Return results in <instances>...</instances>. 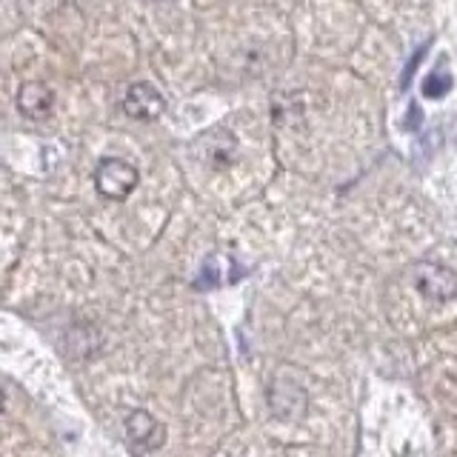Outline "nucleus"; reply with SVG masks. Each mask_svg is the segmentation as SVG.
Instances as JSON below:
<instances>
[{
  "instance_id": "7ed1b4c3",
  "label": "nucleus",
  "mask_w": 457,
  "mask_h": 457,
  "mask_svg": "<svg viewBox=\"0 0 457 457\" xmlns=\"http://www.w3.org/2000/svg\"><path fill=\"white\" fill-rule=\"evenodd\" d=\"M411 283L420 297L432 303H449L457 297V271L440 261H418L411 266Z\"/></svg>"
},
{
  "instance_id": "20e7f679",
  "label": "nucleus",
  "mask_w": 457,
  "mask_h": 457,
  "mask_svg": "<svg viewBox=\"0 0 457 457\" xmlns=\"http://www.w3.org/2000/svg\"><path fill=\"white\" fill-rule=\"evenodd\" d=\"M123 112L132 120L152 123V120H157L166 112V97L161 95V89H157L154 83L137 80V83L129 86L126 95H123Z\"/></svg>"
},
{
  "instance_id": "6e6552de",
  "label": "nucleus",
  "mask_w": 457,
  "mask_h": 457,
  "mask_svg": "<svg viewBox=\"0 0 457 457\" xmlns=\"http://www.w3.org/2000/svg\"><path fill=\"white\" fill-rule=\"evenodd\" d=\"M452 86H454V78H452V71L446 69V63H440L437 69H432L428 75L423 78V97L426 100H443L449 92H452Z\"/></svg>"
},
{
  "instance_id": "39448f33",
  "label": "nucleus",
  "mask_w": 457,
  "mask_h": 457,
  "mask_svg": "<svg viewBox=\"0 0 457 457\" xmlns=\"http://www.w3.org/2000/svg\"><path fill=\"white\" fill-rule=\"evenodd\" d=\"M306 389L292 378H278L269 389V406L280 420H300L306 414Z\"/></svg>"
},
{
  "instance_id": "f03ea898",
  "label": "nucleus",
  "mask_w": 457,
  "mask_h": 457,
  "mask_svg": "<svg viewBox=\"0 0 457 457\" xmlns=\"http://www.w3.org/2000/svg\"><path fill=\"white\" fill-rule=\"evenodd\" d=\"M192 152L204 166H209L214 171H223V169L235 166L240 146H237L235 132H228L226 126H212V129H206L204 135L195 137Z\"/></svg>"
},
{
  "instance_id": "f257e3e1",
  "label": "nucleus",
  "mask_w": 457,
  "mask_h": 457,
  "mask_svg": "<svg viewBox=\"0 0 457 457\" xmlns=\"http://www.w3.org/2000/svg\"><path fill=\"white\" fill-rule=\"evenodd\" d=\"M92 178H95L97 195L106 200H118V204L126 197H132V192L140 183L137 169L129 161H123V157H100Z\"/></svg>"
},
{
  "instance_id": "0eeeda50",
  "label": "nucleus",
  "mask_w": 457,
  "mask_h": 457,
  "mask_svg": "<svg viewBox=\"0 0 457 457\" xmlns=\"http://www.w3.org/2000/svg\"><path fill=\"white\" fill-rule=\"evenodd\" d=\"M14 104L26 120H46L54 112V89L40 80H26L18 89Z\"/></svg>"
},
{
  "instance_id": "1a4fd4ad",
  "label": "nucleus",
  "mask_w": 457,
  "mask_h": 457,
  "mask_svg": "<svg viewBox=\"0 0 457 457\" xmlns=\"http://www.w3.org/2000/svg\"><path fill=\"white\" fill-rule=\"evenodd\" d=\"M426 49H428V43H426V46H420V49H418V54H414V57H411V61L406 63V71H403V80H400V86H403V89H406V86H409L411 75H414V71H418L420 61H423V57H426Z\"/></svg>"
},
{
  "instance_id": "423d86ee",
  "label": "nucleus",
  "mask_w": 457,
  "mask_h": 457,
  "mask_svg": "<svg viewBox=\"0 0 457 457\" xmlns=\"http://www.w3.org/2000/svg\"><path fill=\"white\" fill-rule=\"evenodd\" d=\"M126 437L132 440V446H137L140 452H154L166 443V426L146 409H135V411H129V418H126Z\"/></svg>"
}]
</instances>
